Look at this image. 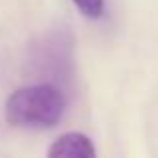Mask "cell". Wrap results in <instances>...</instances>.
<instances>
[{
  "label": "cell",
  "mask_w": 158,
  "mask_h": 158,
  "mask_svg": "<svg viewBox=\"0 0 158 158\" xmlns=\"http://www.w3.org/2000/svg\"><path fill=\"white\" fill-rule=\"evenodd\" d=\"M64 114V96L52 84H34L12 92L4 116L12 126L50 128Z\"/></svg>",
  "instance_id": "cell-1"
},
{
  "label": "cell",
  "mask_w": 158,
  "mask_h": 158,
  "mask_svg": "<svg viewBox=\"0 0 158 158\" xmlns=\"http://www.w3.org/2000/svg\"><path fill=\"white\" fill-rule=\"evenodd\" d=\"M48 158H96L94 144L80 132H68L54 140L48 148Z\"/></svg>",
  "instance_id": "cell-2"
},
{
  "label": "cell",
  "mask_w": 158,
  "mask_h": 158,
  "mask_svg": "<svg viewBox=\"0 0 158 158\" xmlns=\"http://www.w3.org/2000/svg\"><path fill=\"white\" fill-rule=\"evenodd\" d=\"M72 2L88 18H98L104 12V0H72Z\"/></svg>",
  "instance_id": "cell-3"
}]
</instances>
